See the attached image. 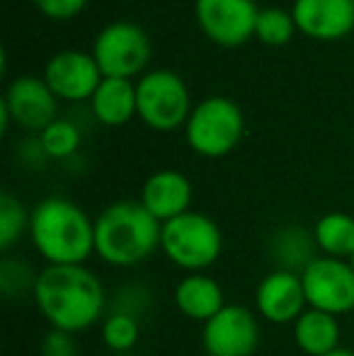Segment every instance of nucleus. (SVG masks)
<instances>
[{
  "instance_id": "nucleus-1",
  "label": "nucleus",
  "mask_w": 354,
  "mask_h": 356,
  "mask_svg": "<svg viewBox=\"0 0 354 356\" xmlns=\"http://www.w3.org/2000/svg\"><path fill=\"white\" fill-rule=\"evenodd\" d=\"M34 305L51 330L81 334L104 320L107 291L86 264H47L34 284Z\"/></svg>"
},
{
  "instance_id": "nucleus-2",
  "label": "nucleus",
  "mask_w": 354,
  "mask_h": 356,
  "mask_svg": "<svg viewBox=\"0 0 354 356\" xmlns=\"http://www.w3.org/2000/svg\"><path fill=\"white\" fill-rule=\"evenodd\" d=\"M161 233L163 223L141 202L119 199L95 218V254L109 267H138L161 250Z\"/></svg>"
},
{
  "instance_id": "nucleus-3",
  "label": "nucleus",
  "mask_w": 354,
  "mask_h": 356,
  "mask_svg": "<svg viewBox=\"0 0 354 356\" xmlns=\"http://www.w3.org/2000/svg\"><path fill=\"white\" fill-rule=\"evenodd\" d=\"M27 235L47 264H86L95 254V218L71 199H42L29 213Z\"/></svg>"
},
{
  "instance_id": "nucleus-4",
  "label": "nucleus",
  "mask_w": 354,
  "mask_h": 356,
  "mask_svg": "<svg viewBox=\"0 0 354 356\" xmlns=\"http://www.w3.org/2000/svg\"><path fill=\"white\" fill-rule=\"evenodd\" d=\"M161 252L184 274L207 272L223 254V233L207 213L187 211L163 223Z\"/></svg>"
},
{
  "instance_id": "nucleus-5",
  "label": "nucleus",
  "mask_w": 354,
  "mask_h": 356,
  "mask_svg": "<svg viewBox=\"0 0 354 356\" xmlns=\"http://www.w3.org/2000/svg\"><path fill=\"white\" fill-rule=\"evenodd\" d=\"M243 131L246 119L241 107L223 95H214L194 104L184 124V141L202 158H223L236 150Z\"/></svg>"
},
{
  "instance_id": "nucleus-6",
  "label": "nucleus",
  "mask_w": 354,
  "mask_h": 356,
  "mask_svg": "<svg viewBox=\"0 0 354 356\" xmlns=\"http://www.w3.org/2000/svg\"><path fill=\"white\" fill-rule=\"evenodd\" d=\"M136 102L138 119L153 131H175L184 127L194 109L187 83L170 68L143 73L136 83Z\"/></svg>"
},
{
  "instance_id": "nucleus-7",
  "label": "nucleus",
  "mask_w": 354,
  "mask_h": 356,
  "mask_svg": "<svg viewBox=\"0 0 354 356\" xmlns=\"http://www.w3.org/2000/svg\"><path fill=\"white\" fill-rule=\"evenodd\" d=\"M92 56L104 78L134 80L151 61V39L136 22L119 19L99 29L92 44Z\"/></svg>"
},
{
  "instance_id": "nucleus-8",
  "label": "nucleus",
  "mask_w": 354,
  "mask_h": 356,
  "mask_svg": "<svg viewBox=\"0 0 354 356\" xmlns=\"http://www.w3.org/2000/svg\"><path fill=\"white\" fill-rule=\"evenodd\" d=\"M308 308L323 310L335 318L354 313V267L350 259L318 254L301 272Z\"/></svg>"
},
{
  "instance_id": "nucleus-9",
  "label": "nucleus",
  "mask_w": 354,
  "mask_h": 356,
  "mask_svg": "<svg viewBox=\"0 0 354 356\" xmlns=\"http://www.w3.org/2000/svg\"><path fill=\"white\" fill-rule=\"evenodd\" d=\"M260 347V318L241 303H226L221 313L202 325L207 356H252Z\"/></svg>"
},
{
  "instance_id": "nucleus-10",
  "label": "nucleus",
  "mask_w": 354,
  "mask_h": 356,
  "mask_svg": "<svg viewBox=\"0 0 354 356\" xmlns=\"http://www.w3.org/2000/svg\"><path fill=\"white\" fill-rule=\"evenodd\" d=\"M202 32L218 47H241L255 37L260 8L255 0H194Z\"/></svg>"
},
{
  "instance_id": "nucleus-11",
  "label": "nucleus",
  "mask_w": 354,
  "mask_h": 356,
  "mask_svg": "<svg viewBox=\"0 0 354 356\" xmlns=\"http://www.w3.org/2000/svg\"><path fill=\"white\" fill-rule=\"evenodd\" d=\"M102 71L95 61L92 51L63 49L56 51L44 66V80L58 99L83 102L95 95L102 83Z\"/></svg>"
},
{
  "instance_id": "nucleus-12",
  "label": "nucleus",
  "mask_w": 354,
  "mask_h": 356,
  "mask_svg": "<svg viewBox=\"0 0 354 356\" xmlns=\"http://www.w3.org/2000/svg\"><path fill=\"white\" fill-rule=\"evenodd\" d=\"M3 107L8 109L10 119L27 131H39L56 122L58 97L51 92L44 78L37 75H19L8 85L3 97Z\"/></svg>"
},
{
  "instance_id": "nucleus-13",
  "label": "nucleus",
  "mask_w": 354,
  "mask_h": 356,
  "mask_svg": "<svg viewBox=\"0 0 354 356\" xmlns=\"http://www.w3.org/2000/svg\"><path fill=\"white\" fill-rule=\"evenodd\" d=\"M308 308L301 274L272 269L255 289V313L269 325H293Z\"/></svg>"
},
{
  "instance_id": "nucleus-14",
  "label": "nucleus",
  "mask_w": 354,
  "mask_h": 356,
  "mask_svg": "<svg viewBox=\"0 0 354 356\" xmlns=\"http://www.w3.org/2000/svg\"><path fill=\"white\" fill-rule=\"evenodd\" d=\"M291 15L298 32L318 42H337L354 29V0H296Z\"/></svg>"
},
{
  "instance_id": "nucleus-15",
  "label": "nucleus",
  "mask_w": 354,
  "mask_h": 356,
  "mask_svg": "<svg viewBox=\"0 0 354 356\" xmlns=\"http://www.w3.org/2000/svg\"><path fill=\"white\" fill-rule=\"evenodd\" d=\"M194 189L187 175L179 170H158L143 182L141 199L138 202L146 207V211L158 218L161 223L177 218V216L192 211Z\"/></svg>"
},
{
  "instance_id": "nucleus-16",
  "label": "nucleus",
  "mask_w": 354,
  "mask_h": 356,
  "mask_svg": "<svg viewBox=\"0 0 354 356\" xmlns=\"http://www.w3.org/2000/svg\"><path fill=\"white\" fill-rule=\"evenodd\" d=\"M172 300L184 318L202 325L226 308V293H223L221 284L214 277H209L207 272L184 274L175 284Z\"/></svg>"
},
{
  "instance_id": "nucleus-17",
  "label": "nucleus",
  "mask_w": 354,
  "mask_h": 356,
  "mask_svg": "<svg viewBox=\"0 0 354 356\" xmlns=\"http://www.w3.org/2000/svg\"><path fill=\"white\" fill-rule=\"evenodd\" d=\"M90 107L99 124L124 127L134 117H138L136 83L124 78H102L99 88L90 97Z\"/></svg>"
},
{
  "instance_id": "nucleus-18",
  "label": "nucleus",
  "mask_w": 354,
  "mask_h": 356,
  "mask_svg": "<svg viewBox=\"0 0 354 356\" xmlns=\"http://www.w3.org/2000/svg\"><path fill=\"white\" fill-rule=\"evenodd\" d=\"M291 337L303 356H325L340 349V318L316 308H306L301 318L291 325Z\"/></svg>"
},
{
  "instance_id": "nucleus-19",
  "label": "nucleus",
  "mask_w": 354,
  "mask_h": 356,
  "mask_svg": "<svg viewBox=\"0 0 354 356\" xmlns=\"http://www.w3.org/2000/svg\"><path fill=\"white\" fill-rule=\"evenodd\" d=\"M318 254L321 252H318L313 230L303 228L298 223L282 225L269 238V259L274 262V269L301 274Z\"/></svg>"
},
{
  "instance_id": "nucleus-20",
  "label": "nucleus",
  "mask_w": 354,
  "mask_h": 356,
  "mask_svg": "<svg viewBox=\"0 0 354 356\" xmlns=\"http://www.w3.org/2000/svg\"><path fill=\"white\" fill-rule=\"evenodd\" d=\"M318 252L325 257L350 259L354 254V216L345 211H328L313 223Z\"/></svg>"
},
{
  "instance_id": "nucleus-21",
  "label": "nucleus",
  "mask_w": 354,
  "mask_h": 356,
  "mask_svg": "<svg viewBox=\"0 0 354 356\" xmlns=\"http://www.w3.org/2000/svg\"><path fill=\"white\" fill-rule=\"evenodd\" d=\"M99 337H102L104 347L109 352H131L138 344V337H141V325H138V318H134V315L109 310L104 315L102 325H99Z\"/></svg>"
},
{
  "instance_id": "nucleus-22",
  "label": "nucleus",
  "mask_w": 354,
  "mask_h": 356,
  "mask_svg": "<svg viewBox=\"0 0 354 356\" xmlns=\"http://www.w3.org/2000/svg\"><path fill=\"white\" fill-rule=\"evenodd\" d=\"M298 32L293 15L284 8H262L257 15L255 24V37L267 47H284L293 39Z\"/></svg>"
},
{
  "instance_id": "nucleus-23",
  "label": "nucleus",
  "mask_w": 354,
  "mask_h": 356,
  "mask_svg": "<svg viewBox=\"0 0 354 356\" xmlns=\"http://www.w3.org/2000/svg\"><path fill=\"white\" fill-rule=\"evenodd\" d=\"M29 213L22 207L19 199H15L10 192H3L0 197V250L10 252L19 243L24 233H29Z\"/></svg>"
},
{
  "instance_id": "nucleus-24",
  "label": "nucleus",
  "mask_w": 354,
  "mask_h": 356,
  "mask_svg": "<svg viewBox=\"0 0 354 356\" xmlns=\"http://www.w3.org/2000/svg\"><path fill=\"white\" fill-rule=\"evenodd\" d=\"M39 143H42L47 158H73L78 153V148H81V129L73 122H68V119H56L39 134Z\"/></svg>"
},
{
  "instance_id": "nucleus-25",
  "label": "nucleus",
  "mask_w": 354,
  "mask_h": 356,
  "mask_svg": "<svg viewBox=\"0 0 354 356\" xmlns=\"http://www.w3.org/2000/svg\"><path fill=\"white\" fill-rule=\"evenodd\" d=\"M39 272H34L27 262L19 259H5L0 267V289H3L5 298H17V296L34 293V284H37Z\"/></svg>"
},
{
  "instance_id": "nucleus-26",
  "label": "nucleus",
  "mask_w": 354,
  "mask_h": 356,
  "mask_svg": "<svg viewBox=\"0 0 354 356\" xmlns=\"http://www.w3.org/2000/svg\"><path fill=\"white\" fill-rule=\"evenodd\" d=\"M151 305V291L143 289L141 284H127L114 293V303L109 305V310L114 313H127L138 318L141 313H146ZM107 310V313H109Z\"/></svg>"
},
{
  "instance_id": "nucleus-27",
  "label": "nucleus",
  "mask_w": 354,
  "mask_h": 356,
  "mask_svg": "<svg viewBox=\"0 0 354 356\" xmlns=\"http://www.w3.org/2000/svg\"><path fill=\"white\" fill-rule=\"evenodd\" d=\"M39 354L42 356H81L76 334L61 332V330H49L44 334L42 344H39Z\"/></svg>"
},
{
  "instance_id": "nucleus-28",
  "label": "nucleus",
  "mask_w": 354,
  "mask_h": 356,
  "mask_svg": "<svg viewBox=\"0 0 354 356\" xmlns=\"http://www.w3.org/2000/svg\"><path fill=\"white\" fill-rule=\"evenodd\" d=\"M34 8L51 19H73L83 13L88 0H32Z\"/></svg>"
},
{
  "instance_id": "nucleus-29",
  "label": "nucleus",
  "mask_w": 354,
  "mask_h": 356,
  "mask_svg": "<svg viewBox=\"0 0 354 356\" xmlns=\"http://www.w3.org/2000/svg\"><path fill=\"white\" fill-rule=\"evenodd\" d=\"M325 356H354V349L340 347V349H335V352H330V354H325Z\"/></svg>"
},
{
  "instance_id": "nucleus-30",
  "label": "nucleus",
  "mask_w": 354,
  "mask_h": 356,
  "mask_svg": "<svg viewBox=\"0 0 354 356\" xmlns=\"http://www.w3.org/2000/svg\"><path fill=\"white\" fill-rule=\"evenodd\" d=\"M350 264H352V267H354V254H352V257H350Z\"/></svg>"
}]
</instances>
